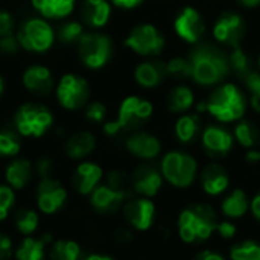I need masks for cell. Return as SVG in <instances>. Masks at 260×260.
<instances>
[{"mask_svg":"<svg viewBox=\"0 0 260 260\" xmlns=\"http://www.w3.org/2000/svg\"><path fill=\"white\" fill-rule=\"evenodd\" d=\"M195 101L193 91L186 85H178L171 90L168 96V108L172 113H186L192 108Z\"/></svg>","mask_w":260,"mask_h":260,"instance_id":"d6a6232c","label":"cell"},{"mask_svg":"<svg viewBox=\"0 0 260 260\" xmlns=\"http://www.w3.org/2000/svg\"><path fill=\"white\" fill-rule=\"evenodd\" d=\"M192 78L201 85L221 82L230 72L229 58L216 46L201 44L190 53Z\"/></svg>","mask_w":260,"mask_h":260,"instance_id":"7a4b0ae2","label":"cell"},{"mask_svg":"<svg viewBox=\"0 0 260 260\" xmlns=\"http://www.w3.org/2000/svg\"><path fill=\"white\" fill-rule=\"evenodd\" d=\"M250 203L251 200L247 195V192L238 187V189H233L230 193H227L221 200L219 209L225 219L238 221L250 212Z\"/></svg>","mask_w":260,"mask_h":260,"instance_id":"7402d4cb","label":"cell"},{"mask_svg":"<svg viewBox=\"0 0 260 260\" xmlns=\"http://www.w3.org/2000/svg\"><path fill=\"white\" fill-rule=\"evenodd\" d=\"M90 206L98 215H113L119 210H122L123 204L131 198L129 192L123 190H116L110 186L99 184L90 195Z\"/></svg>","mask_w":260,"mask_h":260,"instance_id":"5bb4252c","label":"cell"},{"mask_svg":"<svg viewBox=\"0 0 260 260\" xmlns=\"http://www.w3.org/2000/svg\"><path fill=\"white\" fill-rule=\"evenodd\" d=\"M245 30H247L245 21L239 14L225 12L216 20V23L213 26V37L221 44L233 49L236 46H241Z\"/></svg>","mask_w":260,"mask_h":260,"instance_id":"4fadbf2b","label":"cell"},{"mask_svg":"<svg viewBox=\"0 0 260 260\" xmlns=\"http://www.w3.org/2000/svg\"><path fill=\"white\" fill-rule=\"evenodd\" d=\"M154 107L146 99L137 96H128L120 104L117 119L104 125V133L110 137L119 134L122 129H137L152 116Z\"/></svg>","mask_w":260,"mask_h":260,"instance_id":"5b68a950","label":"cell"},{"mask_svg":"<svg viewBox=\"0 0 260 260\" xmlns=\"http://www.w3.org/2000/svg\"><path fill=\"white\" fill-rule=\"evenodd\" d=\"M52 244L50 235H43L40 238L26 236L17 245L14 251L15 260H46L49 256L47 247Z\"/></svg>","mask_w":260,"mask_h":260,"instance_id":"44dd1931","label":"cell"},{"mask_svg":"<svg viewBox=\"0 0 260 260\" xmlns=\"http://www.w3.org/2000/svg\"><path fill=\"white\" fill-rule=\"evenodd\" d=\"M35 172H37V175L40 177V180H41V178H52L53 174H55V163H53L50 158L43 157V158H40V160L37 161V165H35Z\"/></svg>","mask_w":260,"mask_h":260,"instance_id":"ee69618b","label":"cell"},{"mask_svg":"<svg viewBox=\"0 0 260 260\" xmlns=\"http://www.w3.org/2000/svg\"><path fill=\"white\" fill-rule=\"evenodd\" d=\"M230 260H260V244L254 239H245L235 244L229 253Z\"/></svg>","mask_w":260,"mask_h":260,"instance_id":"836d02e7","label":"cell"},{"mask_svg":"<svg viewBox=\"0 0 260 260\" xmlns=\"http://www.w3.org/2000/svg\"><path fill=\"white\" fill-rule=\"evenodd\" d=\"M242 81L250 91V104L253 110L260 113V73L251 70Z\"/></svg>","mask_w":260,"mask_h":260,"instance_id":"74e56055","label":"cell"},{"mask_svg":"<svg viewBox=\"0 0 260 260\" xmlns=\"http://www.w3.org/2000/svg\"><path fill=\"white\" fill-rule=\"evenodd\" d=\"M238 3H241L245 8H254V6H259L260 0H238Z\"/></svg>","mask_w":260,"mask_h":260,"instance_id":"11a10c76","label":"cell"},{"mask_svg":"<svg viewBox=\"0 0 260 260\" xmlns=\"http://www.w3.org/2000/svg\"><path fill=\"white\" fill-rule=\"evenodd\" d=\"M105 116H107V107L101 102H93L85 110V117L94 123L102 122L105 119Z\"/></svg>","mask_w":260,"mask_h":260,"instance_id":"7bdbcfd3","label":"cell"},{"mask_svg":"<svg viewBox=\"0 0 260 260\" xmlns=\"http://www.w3.org/2000/svg\"><path fill=\"white\" fill-rule=\"evenodd\" d=\"M2 91H3V79L0 78V94H2Z\"/></svg>","mask_w":260,"mask_h":260,"instance_id":"9f6ffc18","label":"cell"},{"mask_svg":"<svg viewBox=\"0 0 260 260\" xmlns=\"http://www.w3.org/2000/svg\"><path fill=\"white\" fill-rule=\"evenodd\" d=\"M20 46L30 52H44L47 50L55 40L53 29L44 20L32 18L27 20L18 32Z\"/></svg>","mask_w":260,"mask_h":260,"instance_id":"8fae6325","label":"cell"},{"mask_svg":"<svg viewBox=\"0 0 260 260\" xmlns=\"http://www.w3.org/2000/svg\"><path fill=\"white\" fill-rule=\"evenodd\" d=\"M122 216L129 229L145 233L154 227L157 207L152 198L145 197H131L122 207Z\"/></svg>","mask_w":260,"mask_h":260,"instance_id":"52a82bcc","label":"cell"},{"mask_svg":"<svg viewBox=\"0 0 260 260\" xmlns=\"http://www.w3.org/2000/svg\"><path fill=\"white\" fill-rule=\"evenodd\" d=\"M18 46H20V41L15 35H12V32L0 37V52L2 53L12 55L18 50Z\"/></svg>","mask_w":260,"mask_h":260,"instance_id":"f6af8a7d","label":"cell"},{"mask_svg":"<svg viewBox=\"0 0 260 260\" xmlns=\"http://www.w3.org/2000/svg\"><path fill=\"white\" fill-rule=\"evenodd\" d=\"M111 15V6L107 0H85L82 5V18L91 27H102Z\"/></svg>","mask_w":260,"mask_h":260,"instance_id":"4316f807","label":"cell"},{"mask_svg":"<svg viewBox=\"0 0 260 260\" xmlns=\"http://www.w3.org/2000/svg\"><path fill=\"white\" fill-rule=\"evenodd\" d=\"M14 242L9 235L0 232V260H11L14 257Z\"/></svg>","mask_w":260,"mask_h":260,"instance_id":"bcb514c9","label":"cell"},{"mask_svg":"<svg viewBox=\"0 0 260 260\" xmlns=\"http://www.w3.org/2000/svg\"><path fill=\"white\" fill-rule=\"evenodd\" d=\"M166 66V75L175 79H186V78H192V64L190 59L177 56L172 58Z\"/></svg>","mask_w":260,"mask_h":260,"instance_id":"d590c367","label":"cell"},{"mask_svg":"<svg viewBox=\"0 0 260 260\" xmlns=\"http://www.w3.org/2000/svg\"><path fill=\"white\" fill-rule=\"evenodd\" d=\"M105 184L116 189V190H123V192H129L128 190V186L131 184L129 183V177L120 171V169H114V171H110L107 174V178H105Z\"/></svg>","mask_w":260,"mask_h":260,"instance_id":"60d3db41","label":"cell"},{"mask_svg":"<svg viewBox=\"0 0 260 260\" xmlns=\"http://www.w3.org/2000/svg\"><path fill=\"white\" fill-rule=\"evenodd\" d=\"M201 143L207 155L213 158L225 157L235 145V136L222 126H207L201 134Z\"/></svg>","mask_w":260,"mask_h":260,"instance_id":"e0dca14e","label":"cell"},{"mask_svg":"<svg viewBox=\"0 0 260 260\" xmlns=\"http://www.w3.org/2000/svg\"><path fill=\"white\" fill-rule=\"evenodd\" d=\"M34 178V166L26 158L12 160L5 169V181L14 190H23Z\"/></svg>","mask_w":260,"mask_h":260,"instance_id":"603a6c76","label":"cell"},{"mask_svg":"<svg viewBox=\"0 0 260 260\" xmlns=\"http://www.w3.org/2000/svg\"><path fill=\"white\" fill-rule=\"evenodd\" d=\"M50 260H84V250L73 239H58L49 245Z\"/></svg>","mask_w":260,"mask_h":260,"instance_id":"83f0119b","label":"cell"},{"mask_svg":"<svg viewBox=\"0 0 260 260\" xmlns=\"http://www.w3.org/2000/svg\"><path fill=\"white\" fill-rule=\"evenodd\" d=\"M125 146L128 149V152L140 160H154L161 154V142L149 134V133H133L126 142Z\"/></svg>","mask_w":260,"mask_h":260,"instance_id":"ffe728a7","label":"cell"},{"mask_svg":"<svg viewBox=\"0 0 260 260\" xmlns=\"http://www.w3.org/2000/svg\"><path fill=\"white\" fill-rule=\"evenodd\" d=\"M15 206V190L5 184H0V222L9 218V212Z\"/></svg>","mask_w":260,"mask_h":260,"instance_id":"f35d334b","label":"cell"},{"mask_svg":"<svg viewBox=\"0 0 260 260\" xmlns=\"http://www.w3.org/2000/svg\"><path fill=\"white\" fill-rule=\"evenodd\" d=\"M193 260H227L221 253L213 251V250H204L201 253L197 254V257Z\"/></svg>","mask_w":260,"mask_h":260,"instance_id":"681fc988","label":"cell"},{"mask_svg":"<svg viewBox=\"0 0 260 260\" xmlns=\"http://www.w3.org/2000/svg\"><path fill=\"white\" fill-rule=\"evenodd\" d=\"M216 235H218L222 241H232V239H235V236L238 235V225H236L232 219L219 221L218 225H216Z\"/></svg>","mask_w":260,"mask_h":260,"instance_id":"b9f144b4","label":"cell"},{"mask_svg":"<svg viewBox=\"0 0 260 260\" xmlns=\"http://www.w3.org/2000/svg\"><path fill=\"white\" fill-rule=\"evenodd\" d=\"M84 35V29L82 24L78 21H69L64 23L59 30H58V37L62 43H73V41H79L81 37Z\"/></svg>","mask_w":260,"mask_h":260,"instance_id":"ab89813d","label":"cell"},{"mask_svg":"<svg viewBox=\"0 0 260 260\" xmlns=\"http://www.w3.org/2000/svg\"><path fill=\"white\" fill-rule=\"evenodd\" d=\"M32 5L44 17L62 18L73 11L75 0H32Z\"/></svg>","mask_w":260,"mask_h":260,"instance_id":"f546056e","label":"cell"},{"mask_svg":"<svg viewBox=\"0 0 260 260\" xmlns=\"http://www.w3.org/2000/svg\"><path fill=\"white\" fill-rule=\"evenodd\" d=\"M111 40L98 32L84 34L79 40V55L82 62L90 69L104 67L111 58Z\"/></svg>","mask_w":260,"mask_h":260,"instance_id":"ba28073f","label":"cell"},{"mask_svg":"<svg viewBox=\"0 0 260 260\" xmlns=\"http://www.w3.org/2000/svg\"><path fill=\"white\" fill-rule=\"evenodd\" d=\"M14 227L21 236H32L40 227V215L30 207H20L14 213Z\"/></svg>","mask_w":260,"mask_h":260,"instance_id":"f1b7e54d","label":"cell"},{"mask_svg":"<svg viewBox=\"0 0 260 260\" xmlns=\"http://www.w3.org/2000/svg\"><path fill=\"white\" fill-rule=\"evenodd\" d=\"M218 222V213L210 204H192L178 213L177 233L181 242L187 245H198L207 242L216 233Z\"/></svg>","mask_w":260,"mask_h":260,"instance_id":"6da1fadb","label":"cell"},{"mask_svg":"<svg viewBox=\"0 0 260 260\" xmlns=\"http://www.w3.org/2000/svg\"><path fill=\"white\" fill-rule=\"evenodd\" d=\"M247 101L242 91L235 84H224L216 87L209 96L207 102L198 105V111H207L219 122L241 120L245 114Z\"/></svg>","mask_w":260,"mask_h":260,"instance_id":"3957f363","label":"cell"},{"mask_svg":"<svg viewBox=\"0 0 260 260\" xmlns=\"http://www.w3.org/2000/svg\"><path fill=\"white\" fill-rule=\"evenodd\" d=\"M166 75V66L160 62H142L136 67L134 78L143 88H155L161 84Z\"/></svg>","mask_w":260,"mask_h":260,"instance_id":"484cf974","label":"cell"},{"mask_svg":"<svg viewBox=\"0 0 260 260\" xmlns=\"http://www.w3.org/2000/svg\"><path fill=\"white\" fill-rule=\"evenodd\" d=\"M163 181L165 178L160 169H157L152 165L137 166L129 177L133 190L139 197H145V198H154L155 195H158L163 187Z\"/></svg>","mask_w":260,"mask_h":260,"instance_id":"9a60e30c","label":"cell"},{"mask_svg":"<svg viewBox=\"0 0 260 260\" xmlns=\"http://www.w3.org/2000/svg\"><path fill=\"white\" fill-rule=\"evenodd\" d=\"M96 148V139L88 131H79L70 136L64 145V151L72 160H82L88 157Z\"/></svg>","mask_w":260,"mask_h":260,"instance_id":"cb8c5ba5","label":"cell"},{"mask_svg":"<svg viewBox=\"0 0 260 260\" xmlns=\"http://www.w3.org/2000/svg\"><path fill=\"white\" fill-rule=\"evenodd\" d=\"M235 140L245 149H256L260 143L259 128L250 120H241L233 131Z\"/></svg>","mask_w":260,"mask_h":260,"instance_id":"1f68e13d","label":"cell"},{"mask_svg":"<svg viewBox=\"0 0 260 260\" xmlns=\"http://www.w3.org/2000/svg\"><path fill=\"white\" fill-rule=\"evenodd\" d=\"M125 46L142 56H154L161 53L165 47V37L154 24L145 23L136 26L129 32L125 40Z\"/></svg>","mask_w":260,"mask_h":260,"instance_id":"30bf717a","label":"cell"},{"mask_svg":"<svg viewBox=\"0 0 260 260\" xmlns=\"http://www.w3.org/2000/svg\"><path fill=\"white\" fill-rule=\"evenodd\" d=\"M69 192L67 189L53 177L41 178L35 189V201L37 209L47 216L58 213L67 203Z\"/></svg>","mask_w":260,"mask_h":260,"instance_id":"9c48e42d","label":"cell"},{"mask_svg":"<svg viewBox=\"0 0 260 260\" xmlns=\"http://www.w3.org/2000/svg\"><path fill=\"white\" fill-rule=\"evenodd\" d=\"M200 184L207 197L216 198L224 195L230 187V174L219 163L207 165L200 174Z\"/></svg>","mask_w":260,"mask_h":260,"instance_id":"ac0fdd59","label":"cell"},{"mask_svg":"<svg viewBox=\"0 0 260 260\" xmlns=\"http://www.w3.org/2000/svg\"><path fill=\"white\" fill-rule=\"evenodd\" d=\"M56 96L59 104L67 108V110H78L85 105L90 90L88 84L84 78L76 76V75H66L61 78L58 88H56Z\"/></svg>","mask_w":260,"mask_h":260,"instance_id":"7c38bea8","label":"cell"},{"mask_svg":"<svg viewBox=\"0 0 260 260\" xmlns=\"http://www.w3.org/2000/svg\"><path fill=\"white\" fill-rule=\"evenodd\" d=\"M143 0H113L114 5H117L119 8H125V9H131L136 8L142 3Z\"/></svg>","mask_w":260,"mask_h":260,"instance_id":"816d5d0a","label":"cell"},{"mask_svg":"<svg viewBox=\"0 0 260 260\" xmlns=\"http://www.w3.org/2000/svg\"><path fill=\"white\" fill-rule=\"evenodd\" d=\"M245 160L248 163H259L260 161V149H248L245 154Z\"/></svg>","mask_w":260,"mask_h":260,"instance_id":"f5cc1de1","label":"cell"},{"mask_svg":"<svg viewBox=\"0 0 260 260\" xmlns=\"http://www.w3.org/2000/svg\"><path fill=\"white\" fill-rule=\"evenodd\" d=\"M259 66H260V56H259Z\"/></svg>","mask_w":260,"mask_h":260,"instance_id":"6f0895ef","label":"cell"},{"mask_svg":"<svg viewBox=\"0 0 260 260\" xmlns=\"http://www.w3.org/2000/svg\"><path fill=\"white\" fill-rule=\"evenodd\" d=\"M201 122L197 114H183L175 123V136L181 143H192L200 133Z\"/></svg>","mask_w":260,"mask_h":260,"instance_id":"4dcf8cb0","label":"cell"},{"mask_svg":"<svg viewBox=\"0 0 260 260\" xmlns=\"http://www.w3.org/2000/svg\"><path fill=\"white\" fill-rule=\"evenodd\" d=\"M114 241L119 244V245H126V244H131L133 242V232L131 229H126V227H120L114 232L113 235Z\"/></svg>","mask_w":260,"mask_h":260,"instance_id":"7dc6e473","label":"cell"},{"mask_svg":"<svg viewBox=\"0 0 260 260\" xmlns=\"http://www.w3.org/2000/svg\"><path fill=\"white\" fill-rule=\"evenodd\" d=\"M250 212H251V215L254 216V219H256L257 222H260V190L251 198Z\"/></svg>","mask_w":260,"mask_h":260,"instance_id":"f907efd6","label":"cell"},{"mask_svg":"<svg viewBox=\"0 0 260 260\" xmlns=\"http://www.w3.org/2000/svg\"><path fill=\"white\" fill-rule=\"evenodd\" d=\"M15 128L23 137H41L53 123L52 113L38 104H26L18 108L14 117Z\"/></svg>","mask_w":260,"mask_h":260,"instance_id":"8992f818","label":"cell"},{"mask_svg":"<svg viewBox=\"0 0 260 260\" xmlns=\"http://www.w3.org/2000/svg\"><path fill=\"white\" fill-rule=\"evenodd\" d=\"M84 260H116L114 257L108 256V254H101V253H93L88 254L87 257H84Z\"/></svg>","mask_w":260,"mask_h":260,"instance_id":"db71d44e","label":"cell"},{"mask_svg":"<svg viewBox=\"0 0 260 260\" xmlns=\"http://www.w3.org/2000/svg\"><path fill=\"white\" fill-rule=\"evenodd\" d=\"M160 172L175 189H189L198 177V161L184 151H169L160 161Z\"/></svg>","mask_w":260,"mask_h":260,"instance_id":"277c9868","label":"cell"},{"mask_svg":"<svg viewBox=\"0 0 260 260\" xmlns=\"http://www.w3.org/2000/svg\"><path fill=\"white\" fill-rule=\"evenodd\" d=\"M104 171L93 161H82L72 175V186L81 197H88L102 181Z\"/></svg>","mask_w":260,"mask_h":260,"instance_id":"d6986e66","label":"cell"},{"mask_svg":"<svg viewBox=\"0 0 260 260\" xmlns=\"http://www.w3.org/2000/svg\"><path fill=\"white\" fill-rule=\"evenodd\" d=\"M23 84L26 85L27 90L38 93V94H46L52 90L53 79L50 75V70L44 66H32L29 67L24 75H23Z\"/></svg>","mask_w":260,"mask_h":260,"instance_id":"d4e9b609","label":"cell"},{"mask_svg":"<svg viewBox=\"0 0 260 260\" xmlns=\"http://www.w3.org/2000/svg\"><path fill=\"white\" fill-rule=\"evenodd\" d=\"M12 23H14V20H12L11 14L0 11V37L6 35L12 30Z\"/></svg>","mask_w":260,"mask_h":260,"instance_id":"c3c4849f","label":"cell"},{"mask_svg":"<svg viewBox=\"0 0 260 260\" xmlns=\"http://www.w3.org/2000/svg\"><path fill=\"white\" fill-rule=\"evenodd\" d=\"M21 149L20 137L12 131H0V157H15Z\"/></svg>","mask_w":260,"mask_h":260,"instance_id":"8d00e7d4","label":"cell"},{"mask_svg":"<svg viewBox=\"0 0 260 260\" xmlns=\"http://www.w3.org/2000/svg\"><path fill=\"white\" fill-rule=\"evenodd\" d=\"M229 64H230V70H233L241 79H244L251 72L250 58L241 46L232 49V53L229 55Z\"/></svg>","mask_w":260,"mask_h":260,"instance_id":"e575fe53","label":"cell"},{"mask_svg":"<svg viewBox=\"0 0 260 260\" xmlns=\"http://www.w3.org/2000/svg\"><path fill=\"white\" fill-rule=\"evenodd\" d=\"M174 29L181 40L190 44H197L204 35L206 23L195 8L187 6L177 15L174 21Z\"/></svg>","mask_w":260,"mask_h":260,"instance_id":"2e32d148","label":"cell"}]
</instances>
